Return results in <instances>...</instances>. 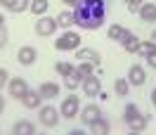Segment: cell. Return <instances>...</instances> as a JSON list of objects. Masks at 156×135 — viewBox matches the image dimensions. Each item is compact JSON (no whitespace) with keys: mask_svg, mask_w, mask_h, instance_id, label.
I'll list each match as a JSON object with an SVG mask.
<instances>
[{"mask_svg":"<svg viewBox=\"0 0 156 135\" xmlns=\"http://www.w3.org/2000/svg\"><path fill=\"white\" fill-rule=\"evenodd\" d=\"M99 116H102V109H99L97 104H88V107H83V109H80V121H83L85 126L95 123Z\"/></svg>","mask_w":156,"mask_h":135,"instance_id":"obj_8","label":"cell"},{"mask_svg":"<svg viewBox=\"0 0 156 135\" xmlns=\"http://www.w3.org/2000/svg\"><path fill=\"white\" fill-rule=\"evenodd\" d=\"M151 40H154V43H156V31H154V33H151Z\"/></svg>","mask_w":156,"mask_h":135,"instance_id":"obj_39","label":"cell"},{"mask_svg":"<svg viewBox=\"0 0 156 135\" xmlns=\"http://www.w3.org/2000/svg\"><path fill=\"white\" fill-rule=\"evenodd\" d=\"M128 128H130V130H135V133H142V130L147 128V116H144V114L135 116V119L128 123Z\"/></svg>","mask_w":156,"mask_h":135,"instance_id":"obj_20","label":"cell"},{"mask_svg":"<svg viewBox=\"0 0 156 135\" xmlns=\"http://www.w3.org/2000/svg\"><path fill=\"white\" fill-rule=\"evenodd\" d=\"M48 7H50V0H31V7L29 10L36 14V17H43L45 12H48Z\"/></svg>","mask_w":156,"mask_h":135,"instance_id":"obj_18","label":"cell"},{"mask_svg":"<svg viewBox=\"0 0 156 135\" xmlns=\"http://www.w3.org/2000/svg\"><path fill=\"white\" fill-rule=\"evenodd\" d=\"M29 90V83H26V78H12L10 81V95L17 97V100H21V95Z\"/></svg>","mask_w":156,"mask_h":135,"instance_id":"obj_10","label":"cell"},{"mask_svg":"<svg viewBox=\"0 0 156 135\" xmlns=\"http://www.w3.org/2000/svg\"><path fill=\"white\" fill-rule=\"evenodd\" d=\"M151 104L156 107V88H154V90H151Z\"/></svg>","mask_w":156,"mask_h":135,"instance_id":"obj_34","label":"cell"},{"mask_svg":"<svg viewBox=\"0 0 156 135\" xmlns=\"http://www.w3.org/2000/svg\"><path fill=\"white\" fill-rule=\"evenodd\" d=\"M128 90H130V83H128L126 78H116V81H114V93H116L118 97H126Z\"/></svg>","mask_w":156,"mask_h":135,"instance_id":"obj_21","label":"cell"},{"mask_svg":"<svg viewBox=\"0 0 156 135\" xmlns=\"http://www.w3.org/2000/svg\"><path fill=\"white\" fill-rule=\"evenodd\" d=\"M99 52L97 50H92V48H80L78 50V62H88V64H92V67H95V64H99Z\"/></svg>","mask_w":156,"mask_h":135,"instance_id":"obj_11","label":"cell"},{"mask_svg":"<svg viewBox=\"0 0 156 135\" xmlns=\"http://www.w3.org/2000/svg\"><path fill=\"white\" fill-rule=\"evenodd\" d=\"M55 71H57L62 78H66L69 74H73V71H76V67H71L69 62H57V64H55Z\"/></svg>","mask_w":156,"mask_h":135,"instance_id":"obj_23","label":"cell"},{"mask_svg":"<svg viewBox=\"0 0 156 135\" xmlns=\"http://www.w3.org/2000/svg\"><path fill=\"white\" fill-rule=\"evenodd\" d=\"M147 62H149V67H151V69H156V52H151V55L147 57Z\"/></svg>","mask_w":156,"mask_h":135,"instance_id":"obj_32","label":"cell"},{"mask_svg":"<svg viewBox=\"0 0 156 135\" xmlns=\"http://www.w3.org/2000/svg\"><path fill=\"white\" fill-rule=\"evenodd\" d=\"M128 83H130V86H137V88L144 83V69L140 67V64L130 67V71H128Z\"/></svg>","mask_w":156,"mask_h":135,"instance_id":"obj_14","label":"cell"},{"mask_svg":"<svg viewBox=\"0 0 156 135\" xmlns=\"http://www.w3.org/2000/svg\"><path fill=\"white\" fill-rule=\"evenodd\" d=\"M38 119H40V126H45V128H55V126L59 123V111L52 104H45V107H40Z\"/></svg>","mask_w":156,"mask_h":135,"instance_id":"obj_5","label":"cell"},{"mask_svg":"<svg viewBox=\"0 0 156 135\" xmlns=\"http://www.w3.org/2000/svg\"><path fill=\"white\" fill-rule=\"evenodd\" d=\"M90 128H92V133H95V135H107L109 133V121L104 119V116H99L95 123H90Z\"/></svg>","mask_w":156,"mask_h":135,"instance_id":"obj_19","label":"cell"},{"mask_svg":"<svg viewBox=\"0 0 156 135\" xmlns=\"http://www.w3.org/2000/svg\"><path fill=\"white\" fill-rule=\"evenodd\" d=\"M78 45H80V36H78V33H73V31H66V33H62V36L55 40V48H57L59 52L78 50Z\"/></svg>","mask_w":156,"mask_h":135,"instance_id":"obj_2","label":"cell"},{"mask_svg":"<svg viewBox=\"0 0 156 135\" xmlns=\"http://www.w3.org/2000/svg\"><path fill=\"white\" fill-rule=\"evenodd\" d=\"M0 26H5V17L2 14H0Z\"/></svg>","mask_w":156,"mask_h":135,"instance_id":"obj_36","label":"cell"},{"mask_svg":"<svg viewBox=\"0 0 156 135\" xmlns=\"http://www.w3.org/2000/svg\"><path fill=\"white\" fill-rule=\"evenodd\" d=\"M83 93L88 97H97L99 93H102V81H99L95 74L88 76V78H83Z\"/></svg>","mask_w":156,"mask_h":135,"instance_id":"obj_6","label":"cell"},{"mask_svg":"<svg viewBox=\"0 0 156 135\" xmlns=\"http://www.w3.org/2000/svg\"><path fill=\"white\" fill-rule=\"evenodd\" d=\"M38 93H40L43 100H55V97H59V86L52 83V81H48V83H40Z\"/></svg>","mask_w":156,"mask_h":135,"instance_id":"obj_13","label":"cell"},{"mask_svg":"<svg viewBox=\"0 0 156 135\" xmlns=\"http://www.w3.org/2000/svg\"><path fill=\"white\" fill-rule=\"evenodd\" d=\"M7 43H10V33H7L5 26H0V48H5Z\"/></svg>","mask_w":156,"mask_h":135,"instance_id":"obj_29","label":"cell"},{"mask_svg":"<svg viewBox=\"0 0 156 135\" xmlns=\"http://www.w3.org/2000/svg\"><path fill=\"white\" fill-rule=\"evenodd\" d=\"M33 130H36V126L31 123V121H17L14 128H12L14 135H33Z\"/></svg>","mask_w":156,"mask_h":135,"instance_id":"obj_16","label":"cell"},{"mask_svg":"<svg viewBox=\"0 0 156 135\" xmlns=\"http://www.w3.org/2000/svg\"><path fill=\"white\" fill-rule=\"evenodd\" d=\"M7 2H10V0H0V5H2V7H5V5H7Z\"/></svg>","mask_w":156,"mask_h":135,"instance_id":"obj_37","label":"cell"},{"mask_svg":"<svg viewBox=\"0 0 156 135\" xmlns=\"http://www.w3.org/2000/svg\"><path fill=\"white\" fill-rule=\"evenodd\" d=\"M140 17L142 21H156V5L154 2H142V7H140Z\"/></svg>","mask_w":156,"mask_h":135,"instance_id":"obj_15","label":"cell"},{"mask_svg":"<svg viewBox=\"0 0 156 135\" xmlns=\"http://www.w3.org/2000/svg\"><path fill=\"white\" fill-rule=\"evenodd\" d=\"M140 43H142V40L137 38L135 33H130V31L126 33V38L121 40V45H123V50H126V52H130V55H137V50H140Z\"/></svg>","mask_w":156,"mask_h":135,"instance_id":"obj_12","label":"cell"},{"mask_svg":"<svg viewBox=\"0 0 156 135\" xmlns=\"http://www.w3.org/2000/svg\"><path fill=\"white\" fill-rule=\"evenodd\" d=\"M126 33H128V31L123 29V26H118V24H114V26L109 29V33H107V36H109V40H118V43H121V40L126 38Z\"/></svg>","mask_w":156,"mask_h":135,"instance_id":"obj_22","label":"cell"},{"mask_svg":"<svg viewBox=\"0 0 156 135\" xmlns=\"http://www.w3.org/2000/svg\"><path fill=\"white\" fill-rule=\"evenodd\" d=\"M2 111H5V100L0 97V114H2Z\"/></svg>","mask_w":156,"mask_h":135,"instance_id":"obj_35","label":"cell"},{"mask_svg":"<svg viewBox=\"0 0 156 135\" xmlns=\"http://www.w3.org/2000/svg\"><path fill=\"white\" fill-rule=\"evenodd\" d=\"M76 71H78V76H80V78H88V76H92V74H95L92 64H88V62H78Z\"/></svg>","mask_w":156,"mask_h":135,"instance_id":"obj_26","label":"cell"},{"mask_svg":"<svg viewBox=\"0 0 156 135\" xmlns=\"http://www.w3.org/2000/svg\"><path fill=\"white\" fill-rule=\"evenodd\" d=\"M140 7H142V0H140V2H130V5H128V10L133 12V14H135V12H140Z\"/></svg>","mask_w":156,"mask_h":135,"instance_id":"obj_31","label":"cell"},{"mask_svg":"<svg viewBox=\"0 0 156 135\" xmlns=\"http://www.w3.org/2000/svg\"><path fill=\"white\" fill-rule=\"evenodd\" d=\"M40 100H43V97H40L38 90H31V88H29V90H26V93L21 95L19 102L26 107V109H38V107H40Z\"/></svg>","mask_w":156,"mask_h":135,"instance_id":"obj_9","label":"cell"},{"mask_svg":"<svg viewBox=\"0 0 156 135\" xmlns=\"http://www.w3.org/2000/svg\"><path fill=\"white\" fill-rule=\"evenodd\" d=\"M78 111H80V100H78L76 95H69V97L62 100L59 114L64 116V119H73V116H78Z\"/></svg>","mask_w":156,"mask_h":135,"instance_id":"obj_4","label":"cell"},{"mask_svg":"<svg viewBox=\"0 0 156 135\" xmlns=\"http://www.w3.org/2000/svg\"><path fill=\"white\" fill-rule=\"evenodd\" d=\"M83 78L78 76V71H73V74H69L66 78H64V86L69 88V90H73V88H78V83H80Z\"/></svg>","mask_w":156,"mask_h":135,"instance_id":"obj_27","label":"cell"},{"mask_svg":"<svg viewBox=\"0 0 156 135\" xmlns=\"http://www.w3.org/2000/svg\"><path fill=\"white\" fill-rule=\"evenodd\" d=\"M29 7H31V0H10V2L5 5V10L14 12V14H19V12L29 10Z\"/></svg>","mask_w":156,"mask_h":135,"instance_id":"obj_17","label":"cell"},{"mask_svg":"<svg viewBox=\"0 0 156 135\" xmlns=\"http://www.w3.org/2000/svg\"><path fill=\"white\" fill-rule=\"evenodd\" d=\"M140 114H142V111L137 109V104H126V109H123V121L130 123V121H133L135 116H140Z\"/></svg>","mask_w":156,"mask_h":135,"instance_id":"obj_24","label":"cell"},{"mask_svg":"<svg viewBox=\"0 0 156 135\" xmlns=\"http://www.w3.org/2000/svg\"><path fill=\"white\" fill-rule=\"evenodd\" d=\"M57 24L59 26H71L73 24V12H59V17H57Z\"/></svg>","mask_w":156,"mask_h":135,"instance_id":"obj_28","label":"cell"},{"mask_svg":"<svg viewBox=\"0 0 156 135\" xmlns=\"http://www.w3.org/2000/svg\"><path fill=\"white\" fill-rule=\"evenodd\" d=\"M57 26H59L57 19H52V17H45V14H43V17H38L33 31H36V36H43V38H45V36H52V33L57 31Z\"/></svg>","mask_w":156,"mask_h":135,"instance_id":"obj_3","label":"cell"},{"mask_svg":"<svg viewBox=\"0 0 156 135\" xmlns=\"http://www.w3.org/2000/svg\"><path fill=\"white\" fill-rule=\"evenodd\" d=\"M62 2H66V5H71V7H78V2H80V0H62Z\"/></svg>","mask_w":156,"mask_h":135,"instance_id":"obj_33","label":"cell"},{"mask_svg":"<svg viewBox=\"0 0 156 135\" xmlns=\"http://www.w3.org/2000/svg\"><path fill=\"white\" fill-rule=\"evenodd\" d=\"M36 59H38V52H36V48H31V45H24V48H19V52H17V62L24 64V67H31Z\"/></svg>","mask_w":156,"mask_h":135,"instance_id":"obj_7","label":"cell"},{"mask_svg":"<svg viewBox=\"0 0 156 135\" xmlns=\"http://www.w3.org/2000/svg\"><path fill=\"white\" fill-rule=\"evenodd\" d=\"M7 78H10V74H7V69H0V90L5 88V83H7Z\"/></svg>","mask_w":156,"mask_h":135,"instance_id":"obj_30","label":"cell"},{"mask_svg":"<svg viewBox=\"0 0 156 135\" xmlns=\"http://www.w3.org/2000/svg\"><path fill=\"white\" fill-rule=\"evenodd\" d=\"M151 52H156V43H154V40H144V43H140V50H137V55H142V57H149Z\"/></svg>","mask_w":156,"mask_h":135,"instance_id":"obj_25","label":"cell"},{"mask_svg":"<svg viewBox=\"0 0 156 135\" xmlns=\"http://www.w3.org/2000/svg\"><path fill=\"white\" fill-rule=\"evenodd\" d=\"M123 2H128V5H130V2H140V0H123Z\"/></svg>","mask_w":156,"mask_h":135,"instance_id":"obj_38","label":"cell"},{"mask_svg":"<svg viewBox=\"0 0 156 135\" xmlns=\"http://www.w3.org/2000/svg\"><path fill=\"white\" fill-rule=\"evenodd\" d=\"M104 17H107L104 0H80L73 12V24H78L80 29L95 31L104 24Z\"/></svg>","mask_w":156,"mask_h":135,"instance_id":"obj_1","label":"cell"}]
</instances>
